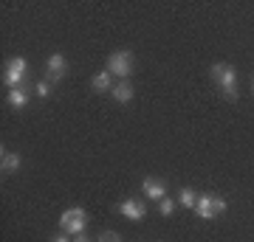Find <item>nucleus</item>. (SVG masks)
<instances>
[{"label": "nucleus", "instance_id": "nucleus-1", "mask_svg": "<svg viewBox=\"0 0 254 242\" xmlns=\"http://www.w3.org/2000/svg\"><path fill=\"white\" fill-rule=\"evenodd\" d=\"M136 56L130 54V51H113V54L108 56V71H110V76L113 79H127L130 73H133V68H136Z\"/></svg>", "mask_w": 254, "mask_h": 242}, {"label": "nucleus", "instance_id": "nucleus-2", "mask_svg": "<svg viewBox=\"0 0 254 242\" xmlns=\"http://www.w3.org/2000/svg\"><path fill=\"white\" fill-rule=\"evenodd\" d=\"M226 211V200L220 194H198V203H195V214L200 220H215Z\"/></svg>", "mask_w": 254, "mask_h": 242}, {"label": "nucleus", "instance_id": "nucleus-3", "mask_svg": "<svg viewBox=\"0 0 254 242\" xmlns=\"http://www.w3.org/2000/svg\"><path fill=\"white\" fill-rule=\"evenodd\" d=\"M85 225H88V211H85V208H79V206L65 208L63 217H60V231L71 234V237L82 234V231H85Z\"/></svg>", "mask_w": 254, "mask_h": 242}, {"label": "nucleus", "instance_id": "nucleus-4", "mask_svg": "<svg viewBox=\"0 0 254 242\" xmlns=\"http://www.w3.org/2000/svg\"><path fill=\"white\" fill-rule=\"evenodd\" d=\"M212 76L218 79L220 90H223V96L237 99V73H235V68H232V65L215 62V65H212Z\"/></svg>", "mask_w": 254, "mask_h": 242}, {"label": "nucleus", "instance_id": "nucleus-5", "mask_svg": "<svg viewBox=\"0 0 254 242\" xmlns=\"http://www.w3.org/2000/svg\"><path fill=\"white\" fill-rule=\"evenodd\" d=\"M26 73H28V62L23 59V56H11L9 62L3 65V82L9 85V90L23 88V82H26Z\"/></svg>", "mask_w": 254, "mask_h": 242}, {"label": "nucleus", "instance_id": "nucleus-6", "mask_svg": "<svg viewBox=\"0 0 254 242\" xmlns=\"http://www.w3.org/2000/svg\"><path fill=\"white\" fill-rule=\"evenodd\" d=\"M119 211H122V217H127L130 223H141V220L147 217L144 203H141V200H136V197L122 200V203H119Z\"/></svg>", "mask_w": 254, "mask_h": 242}, {"label": "nucleus", "instance_id": "nucleus-7", "mask_svg": "<svg viewBox=\"0 0 254 242\" xmlns=\"http://www.w3.org/2000/svg\"><path fill=\"white\" fill-rule=\"evenodd\" d=\"M46 71H48V79H51V85L60 79H65V73H68V62H65L63 54H51L46 62Z\"/></svg>", "mask_w": 254, "mask_h": 242}, {"label": "nucleus", "instance_id": "nucleus-8", "mask_svg": "<svg viewBox=\"0 0 254 242\" xmlns=\"http://www.w3.org/2000/svg\"><path fill=\"white\" fill-rule=\"evenodd\" d=\"M141 192H144V197L158 200V203L167 197V186H164L158 178H144V183H141Z\"/></svg>", "mask_w": 254, "mask_h": 242}, {"label": "nucleus", "instance_id": "nucleus-9", "mask_svg": "<svg viewBox=\"0 0 254 242\" xmlns=\"http://www.w3.org/2000/svg\"><path fill=\"white\" fill-rule=\"evenodd\" d=\"M113 85H116V82H113V76H110L108 68H105V71H99L91 79V88L96 90V93H110V90H113Z\"/></svg>", "mask_w": 254, "mask_h": 242}, {"label": "nucleus", "instance_id": "nucleus-10", "mask_svg": "<svg viewBox=\"0 0 254 242\" xmlns=\"http://www.w3.org/2000/svg\"><path fill=\"white\" fill-rule=\"evenodd\" d=\"M0 169H3V175L17 172L20 169V155L17 152H9V149L3 146V149H0Z\"/></svg>", "mask_w": 254, "mask_h": 242}, {"label": "nucleus", "instance_id": "nucleus-11", "mask_svg": "<svg viewBox=\"0 0 254 242\" xmlns=\"http://www.w3.org/2000/svg\"><path fill=\"white\" fill-rule=\"evenodd\" d=\"M110 93H113V99H116L119 104H127V101L133 99V85H130L127 79H122V82H116V85H113V90H110Z\"/></svg>", "mask_w": 254, "mask_h": 242}, {"label": "nucleus", "instance_id": "nucleus-12", "mask_svg": "<svg viewBox=\"0 0 254 242\" xmlns=\"http://www.w3.org/2000/svg\"><path fill=\"white\" fill-rule=\"evenodd\" d=\"M6 101H9V107H14V110L26 107V104H28V93H26V88H14V90H9Z\"/></svg>", "mask_w": 254, "mask_h": 242}, {"label": "nucleus", "instance_id": "nucleus-13", "mask_svg": "<svg viewBox=\"0 0 254 242\" xmlns=\"http://www.w3.org/2000/svg\"><path fill=\"white\" fill-rule=\"evenodd\" d=\"M178 203H181L184 208H195V203H198V194H195L192 189H181V192H178Z\"/></svg>", "mask_w": 254, "mask_h": 242}, {"label": "nucleus", "instance_id": "nucleus-14", "mask_svg": "<svg viewBox=\"0 0 254 242\" xmlns=\"http://www.w3.org/2000/svg\"><path fill=\"white\" fill-rule=\"evenodd\" d=\"M173 211H175V200L173 197H164L161 203H158V214L161 217H170Z\"/></svg>", "mask_w": 254, "mask_h": 242}, {"label": "nucleus", "instance_id": "nucleus-15", "mask_svg": "<svg viewBox=\"0 0 254 242\" xmlns=\"http://www.w3.org/2000/svg\"><path fill=\"white\" fill-rule=\"evenodd\" d=\"M34 93L40 96V99H48V96H51V82H48V79L37 82V85H34Z\"/></svg>", "mask_w": 254, "mask_h": 242}, {"label": "nucleus", "instance_id": "nucleus-16", "mask_svg": "<svg viewBox=\"0 0 254 242\" xmlns=\"http://www.w3.org/2000/svg\"><path fill=\"white\" fill-rule=\"evenodd\" d=\"M96 242H122V240H119V234H113V231H105V234H102V237H99Z\"/></svg>", "mask_w": 254, "mask_h": 242}, {"label": "nucleus", "instance_id": "nucleus-17", "mask_svg": "<svg viewBox=\"0 0 254 242\" xmlns=\"http://www.w3.org/2000/svg\"><path fill=\"white\" fill-rule=\"evenodd\" d=\"M51 242H73V237H71V234H65V231H60V234L51 237Z\"/></svg>", "mask_w": 254, "mask_h": 242}, {"label": "nucleus", "instance_id": "nucleus-18", "mask_svg": "<svg viewBox=\"0 0 254 242\" xmlns=\"http://www.w3.org/2000/svg\"><path fill=\"white\" fill-rule=\"evenodd\" d=\"M73 242H96V240H91V237H88V234L82 231V234H76V237H73Z\"/></svg>", "mask_w": 254, "mask_h": 242}, {"label": "nucleus", "instance_id": "nucleus-19", "mask_svg": "<svg viewBox=\"0 0 254 242\" xmlns=\"http://www.w3.org/2000/svg\"><path fill=\"white\" fill-rule=\"evenodd\" d=\"M252 88H254V85H252Z\"/></svg>", "mask_w": 254, "mask_h": 242}]
</instances>
